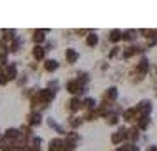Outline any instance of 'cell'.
<instances>
[{
  "instance_id": "cell-1",
  "label": "cell",
  "mask_w": 157,
  "mask_h": 151,
  "mask_svg": "<svg viewBox=\"0 0 157 151\" xmlns=\"http://www.w3.org/2000/svg\"><path fill=\"white\" fill-rule=\"evenodd\" d=\"M4 77L11 83V81H16L20 77V69H18V62H9V65L2 70Z\"/></svg>"
},
{
  "instance_id": "cell-2",
  "label": "cell",
  "mask_w": 157,
  "mask_h": 151,
  "mask_svg": "<svg viewBox=\"0 0 157 151\" xmlns=\"http://www.w3.org/2000/svg\"><path fill=\"white\" fill-rule=\"evenodd\" d=\"M127 130H129V127H120L117 132H113L111 137H109L111 144H115V146H122L124 142H127Z\"/></svg>"
},
{
  "instance_id": "cell-3",
  "label": "cell",
  "mask_w": 157,
  "mask_h": 151,
  "mask_svg": "<svg viewBox=\"0 0 157 151\" xmlns=\"http://www.w3.org/2000/svg\"><path fill=\"white\" fill-rule=\"evenodd\" d=\"M122 120H124L125 123H132V125H136V121L140 120V113H138L136 106H131V107L124 109V111H122Z\"/></svg>"
},
{
  "instance_id": "cell-4",
  "label": "cell",
  "mask_w": 157,
  "mask_h": 151,
  "mask_svg": "<svg viewBox=\"0 0 157 151\" xmlns=\"http://www.w3.org/2000/svg\"><path fill=\"white\" fill-rule=\"evenodd\" d=\"M136 109H138L140 116H150L152 111H154V102L150 99H143V100H140L136 104Z\"/></svg>"
},
{
  "instance_id": "cell-5",
  "label": "cell",
  "mask_w": 157,
  "mask_h": 151,
  "mask_svg": "<svg viewBox=\"0 0 157 151\" xmlns=\"http://www.w3.org/2000/svg\"><path fill=\"white\" fill-rule=\"evenodd\" d=\"M43 113L41 111H29V114H27V125L32 127V128H36L39 125H43Z\"/></svg>"
},
{
  "instance_id": "cell-6",
  "label": "cell",
  "mask_w": 157,
  "mask_h": 151,
  "mask_svg": "<svg viewBox=\"0 0 157 151\" xmlns=\"http://www.w3.org/2000/svg\"><path fill=\"white\" fill-rule=\"evenodd\" d=\"M132 69H134V70L138 72V74H141L143 77H145V76H147V74L150 72V60H148L147 56H140L138 63H136L134 67H132Z\"/></svg>"
},
{
  "instance_id": "cell-7",
  "label": "cell",
  "mask_w": 157,
  "mask_h": 151,
  "mask_svg": "<svg viewBox=\"0 0 157 151\" xmlns=\"http://www.w3.org/2000/svg\"><path fill=\"white\" fill-rule=\"evenodd\" d=\"M51 30H32V35H30V41L34 42V46H44L46 42V35L44 34H50Z\"/></svg>"
},
{
  "instance_id": "cell-8",
  "label": "cell",
  "mask_w": 157,
  "mask_h": 151,
  "mask_svg": "<svg viewBox=\"0 0 157 151\" xmlns=\"http://www.w3.org/2000/svg\"><path fill=\"white\" fill-rule=\"evenodd\" d=\"M102 102H109V104H115V102L118 100V88L117 86H108L104 90V93H102Z\"/></svg>"
},
{
  "instance_id": "cell-9",
  "label": "cell",
  "mask_w": 157,
  "mask_h": 151,
  "mask_svg": "<svg viewBox=\"0 0 157 151\" xmlns=\"http://www.w3.org/2000/svg\"><path fill=\"white\" fill-rule=\"evenodd\" d=\"M83 116H67V120H65V125H67V128H69V132H76V130L83 125Z\"/></svg>"
},
{
  "instance_id": "cell-10",
  "label": "cell",
  "mask_w": 157,
  "mask_h": 151,
  "mask_svg": "<svg viewBox=\"0 0 157 151\" xmlns=\"http://www.w3.org/2000/svg\"><path fill=\"white\" fill-rule=\"evenodd\" d=\"M60 69V62H58L57 58H46L43 62V70L46 74H53V72H57Z\"/></svg>"
},
{
  "instance_id": "cell-11",
  "label": "cell",
  "mask_w": 157,
  "mask_h": 151,
  "mask_svg": "<svg viewBox=\"0 0 157 151\" xmlns=\"http://www.w3.org/2000/svg\"><path fill=\"white\" fill-rule=\"evenodd\" d=\"M46 48L44 46H34L32 49H30V55H32V58H34V62H44L46 60Z\"/></svg>"
},
{
  "instance_id": "cell-12",
  "label": "cell",
  "mask_w": 157,
  "mask_h": 151,
  "mask_svg": "<svg viewBox=\"0 0 157 151\" xmlns=\"http://www.w3.org/2000/svg\"><path fill=\"white\" fill-rule=\"evenodd\" d=\"M64 58H65V62L69 65H74V63H78V60H79V53L76 48H65L64 51Z\"/></svg>"
},
{
  "instance_id": "cell-13",
  "label": "cell",
  "mask_w": 157,
  "mask_h": 151,
  "mask_svg": "<svg viewBox=\"0 0 157 151\" xmlns=\"http://www.w3.org/2000/svg\"><path fill=\"white\" fill-rule=\"evenodd\" d=\"M48 151H62L64 149V139L58 135V137H51L48 141V146H46Z\"/></svg>"
},
{
  "instance_id": "cell-14",
  "label": "cell",
  "mask_w": 157,
  "mask_h": 151,
  "mask_svg": "<svg viewBox=\"0 0 157 151\" xmlns=\"http://www.w3.org/2000/svg\"><path fill=\"white\" fill-rule=\"evenodd\" d=\"M138 37H140V30H122V41L129 44H136Z\"/></svg>"
},
{
  "instance_id": "cell-15",
  "label": "cell",
  "mask_w": 157,
  "mask_h": 151,
  "mask_svg": "<svg viewBox=\"0 0 157 151\" xmlns=\"http://www.w3.org/2000/svg\"><path fill=\"white\" fill-rule=\"evenodd\" d=\"M99 41H101L99 35H97L94 30H90V32L85 35V46H86V48H97Z\"/></svg>"
},
{
  "instance_id": "cell-16",
  "label": "cell",
  "mask_w": 157,
  "mask_h": 151,
  "mask_svg": "<svg viewBox=\"0 0 157 151\" xmlns=\"http://www.w3.org/2000/svg\"><path fill=\"white\" fill-rule=\"evenodd\" d=\"M97 109V100L94 97H83V113H90V111H95Z\"/></svg>"
},
{
  "instance_id": "cell-17",
  "label": "cell",
  "mask_w": 157,
  "mask_h": 151,
  "mask_svg": "<svg viewBox=\"0 0 157 151\" xmlns=\"http://www.w3.org/2000/svg\"><path fill=\"white\" fill-rule=\"evenodd\" d=\"M150 123H152V118H150V116H140V120H138L136 125H132V127H136L140 132H145V130L150 127Z\"/></svg>"
},
{
  "instance_id": "cell-18",
  "label": "cell",
  "mask_w": 157,
  "mask_h": 151,
  "mask_svg": "<svg viewBox=\"0 0 157 151\" xmlns=\"http://www.w3.org/2000/svg\"><path fill=\"white\" fill-rule=\"evenodd\" d=\"M132 56H136L134 44H127L125 48H122V55H120L122 60H129V58H132Z\"/></svg>"
},
{
  "instance_id": "cell-19",
  "label": "cell",
  "mask_w": 157,
  "mask_h": 151,
  "mask_svg": "<svg viewBox=\"0 0 157 151\" xmlns=\"http://www.w3.org/2000/svg\"><path fill=\"white\" fill-rule=\"evenodd\" d=\"M120 41H122V30L115 28V30H111V32L108 34V42H111L113 46H117Z\"/></svg>"
},
{
  "instance_id": "cell-20",
  "label": "cell",
  "mask_w": 157,
  "mask_h": 151,
  "mask_svg": "<svg viewBox=\"0 0 157 151\" xmlns=\"http://www.w3.org/2000/svg\"><path fill=\"white\" fill-rule=\"evenodd\" d=\"M104 121H106V125H109V127H117L118 123H120V114H115V113H109V114L104 118Z\"/></svg>"
},
{
  "instance_id": "cell-21",
  "label": "cell",
  "mask_w": 157,
  "mask_h": 151,
  "mask_svg": "<svg viewBox=\"0 0 157 151\" xmlns=\"http://www.w3.org/2000/svg\"><path fill=\"white\" fill-rule=\"evenodd\" d=\"M145 46H147V49L155 48L157 46V32H154V35H150L148 39H145Z\"/></svg>"
},
{
  "instance_id": "cell-22",
  "label": "cell",
  "mask_w": 157,
  "mask_h": 151,
  "mask_svg": "<svg viewBox=\"0 0 157 151\" xmlns=\"http://www.w3.org/2000/svg\"><path fill=\"white\" fill-rule=\"evenodd\" d=\"M120 55H122V48L120 46H113V48H109V51H108V58H109V60L120 56Z\"/></svg>"
},
{
  "instance_id": "cell-23",
  "label": "cell",
  "mask_w": 157,
  "mask_h": 151,
  "mask_svg": "<svg viewBox=\"0 0 157 151\" xmlns=\"http://www.w3.org/2000/svg\"><path fill=\"white\" fill-rule=\"evenodd\" d=\"M46 88L57 93V92H58V88H60V83H58V79H50L48 83H46Z\"/></svg>"
},
{
  "instance_id": "cell-24",
  "label": "cell",
  "mask_w": 157,
  "mask_h": 151,
  "mask_svg": "<svg viewBox=\"0 0 157 151\" xmlns=\"http://www.w3.org/2000/svg\"><path fill=\"white\" fill-rule=\"evenodd\" d=\"M76 148H78V144L69 142V141H65V139H64V149H62V151H76Z\"/></svg>"
},
{
  "instance_id": "cell-25",
  "label": "cell",
  "mask_w": 157,
  "mask_h": 151,
  "mask_svg": "<svg viewBox=\"0 0 157 151\" xmlns=\"http://www.w3.org/2000/svg\"><path fill=\"white\" fill-rule=\"evenodd\" d=\"M9 81L6 79V77H4V74H2V72H0V86H6V84H7Z\"/></svg>"
},
{
  "instance_id": "cell-26",
  "label": "cell",
  "mask_w": 157,
  "mask_h": 151,
  "mask_svg": "<svg viewBox=\"0 0 157 151\" xmlns=\"http://www.w3.org/2000/svg\"><path fill=\"white\" fill-rule=\"evenodd\" d=\"M147 151H157V144H150V146H147Z\"/></svg>"
},
{
  "instance_id": "cell-27",
  "label": "cell",
  "mask_w": 157,
  "mask_h": 151,
  "mask_svg": "<svg viewBox=\"0 0 157 151\" xmlns=\"http://www.w3.org/2000/svg\"><path fill=\"white\" fill-rule=\"evenodd\" d=\"M113 151H124V148H122V146H118V148H115Z\"/></svg>"
}]
</instances>
